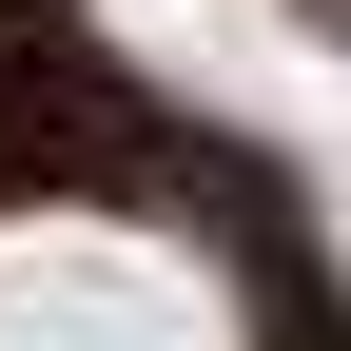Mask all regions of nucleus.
I'll use <instances>...</instances> for the list:
<instances>
[{"mask_svg":"<svg viewBox=\"0 0 351 351\" xmlns=\"http://www.w3.org/2000/svg\"><path fill=\"white\" fill-rule=\"evenodd\" d=\"M0 351H254L234 274H215L176 215H0Z\"/></svg>","mask_w":351,"mask_h":351,"instance_id":"1","label":"nucleus"}]
</instances>
